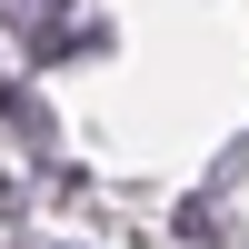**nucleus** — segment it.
<instances>
[{"instance_id":"nucleus-1","label":"nucleus","mask_w":249,"mask_h":249,"mask_svg":"<svg viewBox=\"0 0 249 249\" xmlns=\"http://www.w3.org/2000/svg\"><path fill=\"white\" fill-rule=\"evenodd\" d=\"M50 10L60 0H0V20H20V30H40V40H50Z\"/></svg>"}]
</instances>
